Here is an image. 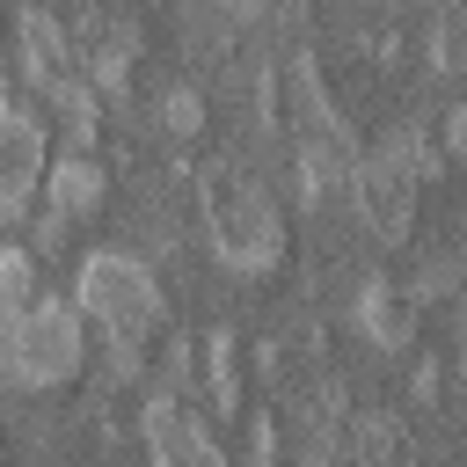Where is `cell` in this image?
<instances>
[{"instance_id":"1","label":"cell","mask_w":467,"mask_h":467,"mask_svg":"<svg viewBox=\"0 0 467 467\" xmlns=\"http://www.w3.org/2000/svg\"><path fill=\"white\" fill-rule=\"evenodd\" d=\"M73 306H80L88 328H102L117 379H139V372H146V343H153V328L168 321L161 277H153L131 248H95V255H80Z\"/></svg>"},{"instance_id":"2","label":"cell","mask_w":467,"mask_h":467,"mask_svg":"<svg viewBox=\"0 0 467 467\" xmlns=\"http://www.w3.org/2000/svg\"><path fill=\"white\" fill-rule=\"evenodd\" d=\"M197 212H204V234H212V248H219L226 270L263 277V270L285 263V212H277L270 182H263L248 161L212 153V161L197 168Z\"/></svg>"},{"instance_id":"3","label":"cell","mask_w":467,"mask_h":467,"mask_svg":"<svg viewBox=\"0 0 467 467\" xmlns=\"http://www.w3.org/2000/svg\"><path fill=\"white\" fill-rule=\"evenodd\" d=\"M445 168V146H431L416 124L401 131H387L379 146H365L358 153V168H350V212H358V226L379 241V248H401L409 234H416V182L423 175H438Z\"/></svg>"},{"instance_id":"4","label":"cell","mask_w":467,"mask_h":467,"mask_svg":"<svg viewBox=\"0 0 467 467\" xmlns=\"http://www.w3.org/2000/svg\"><path fill=\"white\" fill-rule=\"evenodd\" d=\"M80 365H88V321H80V306L58 299V292L29 299L15 314V365H7V379L15 387H66Z\"/></svg>"},{"instance_id":"5","label":"cell","mask_w":467,"mask_h":467,"mask_svg":"<svg viewBox=\"0 0 467 467\" xmlns=\"http://www.w3.org/2000/svg\"><path fill=\"white\" fill-rule=\"evenodd\" d=\"M44 168H51V139L29 117V102L0 80V219H22L29 197H44Z\"/></svg>"},{"instance_id":"6","label":"cell","mask_w":467,"mask_h":467,"mask_svg":"<svg viewBox=\"0 0 467 467\" xmlns=\"http://www.w3.org/2000/svg\"><path fill=\"white\" fill-rule=\"evenodd\" d=\"M139 438H146V460H153V467H234L226 445L212 438V423H204L182 394H168V387L146 394V409H139Z\"/></svg>"},{"instance_id":"7","label":"cell","mask_w":467,"mask_h":467,"mask_svg":"<svg viewBox=\"0 0 467 467\" xmlns=\"http://www.w3.org/2000/svg\"><path fill=\"white\" fill-rule=\"evenodd\" d=\"M15 58H22V80L44 95V88H58L66 73H80V58H73V29L51 15V7H22L15 15Z\"/></svg>"},{"instance_id":"8","label":"cell","mask_w":467,"mask_h":467,"mask_svg":"<svg viewBox=\"0 0 467 467\" xmlns=\"http://www.w3.org/2000/svg\"><path fill=\"white\" fill-rule=\"evenodd\" d=\"M102 197H109V168H102L95 153H58V161L44 168V212H58L66 226L88 219Z\"/></svg>"},{"instance_id":"9","label":"cell","mask_w":467,"mask_h":467,"mask_svg":"<svg viewBox=\"0 0 467 467\" xmlns=\"http://www.w3.org/2000/svg\"><path fill=\"white\" fill-rule=\"evenodd\" d=\"M350 314H358V328H365L372 350H409L416 343V306H409V292L394 277H365Z\"/></svg>"},{"instance_id":"10","label":"cell","mask_w":467,"mask_h":467,"mask_svg":"<svg viewBox=\"0 0 467 467\" xmlns=\"http://www.w3.org/2000/svg\"><path fill=\"white\" fill-rule=\"evenodd\" d=\"M44 102H51L58 131H66V153H95V139H102V102H95V88H88L80 73H66L58 88H44Z\"/></svg>"},{"instance_id":"11","label":"cell","mask_w":467,"mask_h":467,"mask_svg":"<svg viewBox=\"0 0 467 467\" xmlns=\"http://www.w3.org/2000/svg\"><path fill=\"white\" fill-rule=\"evenodd\" d=\"M204 387L219 401V416L241 409V358H234V328H212L204 336Z\"/></svg>"},{"instance_id":"12","label":"cell","mask_w":467,"mask_h":467,"mask_svg":"<svg viewBox=\"0 0 467 467\" xmlns=\"http://www.w3.org/2000/svg\"><path fill=\"white\" fill-rule=\"evenodd\" d=\"M153 109H161V131H168V139H197V131H204V95H197L190 80H168V88L153 95Z\"/></svg>"},{"instance_id":"13","label":"cell","mask_w":467,"mask_h":467,"mask_svg":"<svg viewBox=\"0 0 467 467\" xmlns=\"http://www.w3.org/2000/svg\"><path fill=\"white\" fill-rule=\"evenodd\" d=\"M36 299V255L22 241H0V314H22Z\"/></svg>"},{"instance_id":"14","label":"cell","mask_w":467,"mask_h":467,"mask_svg":"<svg viewBox=\"0 0 467 467\" xmlns=\"http://www.w3.org/2000/svg\"><path fill=\"white\" fill-rule=\"evenodd\" d=\"M460 66H467V15L445 7L431 22V73H460Z\"/></svg>"},{"instance_id":"15","label":"cell","mask_w":467,"mask_h":467,"mask_svg":"<svg viewBox=\"0 0 467 467\" xmlns=\"http://www.w3.org/2000/svg\"><path fill=\"white\" fill-rule=\"evenodd\" d=\"M248 467H292L285 460V438H277V416H255L248 423Z\"/></svg>"},{"instance_id":"16","label":"cell","mask_w":467,"mask_h":467,"mask_svg":"<svg viewBox=\"0 0 467 467\" xmlns=\"http://www.w3.org/2000/svg\"><path fill=\"white\" fill-rule=\"evenodd\" d=\"M438 139H445V153H452V161H467V95L438 117Z\"/></svg>"},{"instance_id":"17","label":"cell","mask_w":467,"mask_h":467,"mask_svg":"<svg viewBox=\"0 0 467 467\" xmlns=\"http://www.w3.org/2000/svg\"><path fill=\"white\" fill-rule=\"evenodd\" d=\"M7 365H15V314H0V379H7Z\"/></svg>"}]
</instances>
